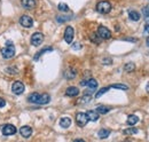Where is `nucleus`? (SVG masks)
<instances>
[{"label": "nucleus", "instance_id": "nucleus-11", "mask_svg": "<svg viewBox=\"0 0 149 142\" xmlns=\"http://www.w3.org/2000/svg\"><path fill=\"white\" fill-rule=\"evenodd\" d=\"M78 94H79V89L77 88V87H74V86H70V87H68L67 90H65V95L67 96L74 97V96H77Z\"/></svg>", "mask_w": 149, "mask_h": 142}, {"label": "nucleus", "instance_id": "nucleus-1", "mask_svg": "<svg viewBox=\"0 0 149 142\" xmlns=\"http://www.w3.org/2000/svg\"><path fill=\"white\" fill-rule=\"evenodd\" d=\"M6 45H7V47L1 49V55L5 58H12L15 55V47L13 46V42L10 40H7Z\"/></svg>", "mask_w": 149, "mask_h": 142}, {"label": "nucleus", "instance_id": "nucleus-29", "mask_svg": "<svg viewBox=\"0 0 149 142\" xmlns=\"http://www.w3.org/2000/svg\"><path fill=\"white\" fill-rule=\"evenodd\" d=\"M57 8H58V10H60V12H68V10H69V7H68V5H67V3H63V2L58 3Z\"/></svg>", "mask_w": 149, "mask_h": 142}, {"label": "nucleus", "instance_id": "nucleus-37", "mask_svg": "<svg viewBox=\"0 0 149 142\" xmlns=\"http://www.w3.org/2000/svg\"><path fill=\"white\" fill-rule=\"evenodd\" d=\"M74 142H85V141H84L83 139H76V140H74Z\"/></svg>", "mask_w": 149, "mask_h": 142}, {"label": "nucleus", "instance_id": "nucleus-18", "mask_svg": "<svg viewBox=\"0 0 149 142\" xmlns=\"http://www.w3.org/2000/svg\"><path fill=\"white\" fill-rule=\"evenodd\" d=\"M109 135H110V131H109V129H106V128L100 129L99 133H97V136H99L100 139H107Z\"/></svg>", "mask_w": 149, "mask_h": 142}, {"label": "nucleus", "instance_id": "nucleus-31", "mask_svg": "<svg viewBox=\"0 0 149 142\" xmlns=\"http://www.w3.org/2000/svg\"><path fill=\"white\" fill-rule=\"evenodd\" d=\"M69 19H71V16H58V17L56 18V21L60 22V23L65 22V21H69Z\"/></svg>", "mask_w": 149, "mask_h": 142}, {"label": "nucleus", "instance_id": "nucleus-6", "mask_svg": "<svg viewBox=\"0 0 149 142\" xmlns=\"http://www.w3.org/2000/svg\"><path fill=\"white\" fill-rule=\"evenodd\" d=\"M16 133V127L14 125L7 124L2 127V134L6 135V136H10V135H14Z\"/></svg>", "mask_w": 149, "mask_h": 142}, {"label": "nucleus", "instance_id": "nucleus-33", "mask_svg": "<svg viewBox=\"0 0 149 142\" xmlns=\"http://www.w3.org/2000/svg\"><path fill=\"white\" fill-rule=\"evenodd\" d=\"M97 37H99V36L96 35V33H93V35H91V39L93 40L95 44H99V42H100V41H99V39H97Z\"/></svg>", "mask_w": 149, "mask_h": 142}, {"label": "nucleus", "instance_id": "nucleus-3", "mask_svg": "<svg viewBox=\"0 0 149 142\" xmlns=\"http://www.w3.org/2000/svg\"><path fill=\"white\" fill-rule=\"evenodd\" d=\"M87 122H88V118H87V115L85 112H78L76 115V123L79 127H84L87 124Z\"/></svg>", "mask_w": 149, "mask_h": 142}, {"label": "nucleus", "instance_id": "nucleus-12", "mask_svg": "<svg viewBox=\"0 0 149 142\" xmlns=\"http://www.w3.org/2000/svg\"><path fill=\"white\" fill-rule=\"evenodd\" d=\"M21 5L24 7V8H33L36 7V0H21Z\"/></svg>", "mask_w": 149, "mask_h": 142}, {"label": "nucleus", "instance_id": "nucleus-24", "mask_svg": "<svg viewBox=\"0 0 149 142\" xmlns=\"http://www.w3.org/2000/svg\"><path fill=\"white\" fill-rule=\"evenodd\" d=\"M110 88H116V89H122V90H127L129 86L124 85V84H112L111 86H109Z\"/></svg>", "mask_w": 149, "mask_h": 142}, {"label": "nucleus", "instance_id": "nucleus-5", "mask_svg": "<svg viewBox=\"0 0 149 142\" xmlns=\"http://www.w3.org/2000/svg\"><path fill=\"white\" fill-rule=\"evenodd\" d=\"M74 29H72V26H67L65 28V31H64V40H65V42L71 44L72 40H74Z\"/></svg>", "mask_w": 149, "mask_h": 142}, {"label": "nucleus", "instance_id": "nucleus-30", "mask_svg": "<svg viewBox=\"0 0 149 142\" xmlns=\"http://www.w3.org/2000/svg\"><path fill=\"white\" fill-rule=\"evenodd\" d=\"M142 15L145 16V18L149 19V6H146L142 8Z\"/></svg>", "mask_w": 149, "mask_h": 142}, {"label": "nucleus", "instance_id": "nucleus-14", "mask_svg": "<svg viewBox=\"0 0 149 142\" xmlns=\"http://www.w3.org/2000/svg\"><path fill=\"white\" fill-rule=\"evenodd\" d=\"M86 115H87V118H88V120H91V122H96L97 119H99V113L96 112V111H94V110H88L87 112H86Z\"/></svg>", "mask_w": 149, "mask_h": 142}, {"label": "nucleus", "instance_id": "nucleus-22", "mask_svg": "<svg viewBox=\"0 0 149 142\" xmlns=\"http://www.w3.org/2000/svg\"><path fill=\"white\" fill-rule=\"evenodd\" d=\"M138 122H139V117L135 115H130L127 117V124L129 125H135Z\"/></svg>", "mask_w": 149, "mask_h": 142}, {"label": "nucleus", "instance_id": "nucleus-20", "mask_svg": "<svg viewBox=\"0 0 149 142\" xmlns=\"http://www.w3.org/2000/svg\"><path fill=\"white\" fill-rule=\"evenodd\" d=\"M39 97H40V94H39V93H32V94L29 95L28 101L31 102V103H37L38 100H39Z\"/></svg>", "mask_w": 149, "mask_h": 142}, {"label": "nucleus", "instance_id": "nucleus-34", "mask_svg": "<svg viewBox=\"0 0 149 142\" xmlns=\"http://www.w3.org/2000/svg\"><path fill=\"white\" fill-rule=\"evenodd\" d=\"M72 48H74V49H80V48H81V45H80L79 42H76L74 46H72Z\"/></svg>", "mask_w": 149, "mask_h": 142}, {"label": "nucleus", "instance_id": "nucleus-40", "mask_svg": "<svg viewBox=\"0 0 149 142\" xmlns=\"http://www.w3.org/2000/svg\"><path fill=\"white\" fill-rule=\"evenodd\" d=\"M123 142H132L131 140H126V141H123Z\"/></svg>", "mask_w": 149, "mask_h": 142}, {"label": "nucleus", "instance_id": "nucleus-36", "mask_svg": "<svg viewBox=\"0 0 149 142\" xmlns=\"http://www.w3.org/2000/svg\"><path fill=\"white\" fill-rule=\"evenodd\" d=\"M145 32H146V33H149V24L146 25V28H145Z\"/></svg>", "mask_w": 149, "mask_h": 142}, {"label": "nucleus", "instance_id": "nucleus-23", "mask_svg": "<svg viewBox=\"0 0 149 142\" xmlns=\"http://www.w3.org/2000/svg\"><path fill=\"white\" fill-rule=\"evenodd\" d=\"M64 77L67 78V79H72V78H74L76 77V71L74 70V69H69V70L65 71V73H64Z\"/></svg>", "mask_w": 149, "mask_h": 142}, {"label": "nucleus", "instance_id": "nucleus-4", "mask_svg": "<svg viewBox=\"0 0 149 142\" xmlns=\"http://www.w3.org/2000/svg\"><path fill=\"white\" fill-rule=\"evenodd\" d=\"M96 35L99 36L101 39H110L111 38V32L108 28L103 26V25H100L99 29H97V33Z\"/></svg>", "mask_w": 149, "mask_h": 142}, {"label": "nucleus", "instance_id": "nucleus-27", "mask_svg": "<svg viewBox=\"0 0 149 142\" xmlns=\"http://www.w3.org/2000/svg\"><path fill=\"white\" fill-rule=\"evenodd\" d=\"M109 89H110V87H103V88H101L100 90H97V92H96V94H95V97H96V99L101 97V96H102L104 93H107Z\"/></svg>", "mask_w": 149, "mask_h": 142}, {"label": "nucleus", "instance_id": "nucleus-13", "mask_svg": "<svg viewBox=\"0 0 149 142\" xmlns=\"http://www.w3.org/2000/svg\"><path fill=\"white\" fill-rule=\"evenodd\" d=\"M49 101H51V96H49L47 93H45V94H41V95H40L37 104H47Z\"/></svg>", "mask_w": 149, "mask_h": 142}, {"label": "nucleus", "instance_id": "nucleus-15", "mask_svg": "<svg viewBox=\"0 0 149 142\" xmlns=\"http://www.w3.org/2000/svg\"><path fill=\"white\" fill-rule=\"evenodd\" d=\"M86 85H87V87L90 88V92H91V93L97 88V81H96L95 79H90V80H87V81H86Z\"/></svg>", "mask_w": 149, "mask_h": 142}, {"label": "nucleus", "instance_id": "nucleus-35", "mask_svg": "<svg viewBox=\"0 0 149 142\" xmlns=\"http://www.w3.org/2000/svg\"><path fill=\"white\" fill-rule=\"evenodd\" d=\"M6 106V101L0 97V108H2V106Z\"/></svg>", "mask_w": 149, "mask_h": 142}, {"label": "nucleus", "instance_id": "nucleus-16", "mask_svg": "<svg viewBox=\"0 0 149 142\" xmlns=\"http://www.w3.org/2000/svg\"><path fill=\"white\" fill-rule=\"evenodd\" d=\"M129 17H130V19L134 21V22H138V21L141 18V15H140V13L136 12V10H131L130 13H129Z\"/></svg>", "mask_w": 149, "mask_h": 142}, {"label": "nucleus", "instance_id": "nucleus-38", "mask_svg": "<svg viewBox=\"0 0 149 142\" xmlns=\"http://www.w3.org/2000/svg\"><path fill=\"white\" fill-rule=\"evenodd\" d=\"M146 90L149 93V81H148V84H147V86H146Z\"/></svg>", "mask_w": 149, "mask_h": 142}, {"label": "nucleus", "instance_id": "nucleus-2", "mask_svg": "<svg viewBox=\"0 0 149 142\" xmlns=\"http://www.w3.org/2000/svg\"><path fill=\"white\" fill-rule=\"evenodd\" d=\"M96 10L101 14H108L111 10V3L108 1H100L96 5Z\"/></svg>", "mask_w": 149, "mask_h": 142}, {"label": "nucleus", "instance_id": "nucleus-8", "mask_svg": "<svg viewBox=\"0 0 149 142\" xmlns=\"http://www.w3.org/2000/svg\"><path fill=\"white\" fill-rule=\"evenodd\" d=\"M19 24L24 28H31L33 25V19L30 17V16H26V15H23L19 17Z\"/></svg>", "mask_w": 149, "mask_h": 142}, {"label": "nucleus", "instance_id": "nucleus-7", "mask_svg": "<svg viewBox=\"0 0 149 142\" xmlns=\"http://www.w3.org/2000/svg\"><path fill=\"white\" fill-rule=\"evenodd\" d=\"M24 89H25V87H24L23 83H21V81H15L12 85V92L14 94H16V95H21L24 92Z\"/></svg>", "mask_w": 149, "mask_h": 142}, {"label": "nucleus", "instance_id": "nucleus-28", "mask_svg": "<svg viewBox=\"0 0 149 142\" xmlns=\"http://www.w3.org/2000/svg\"><path fill=\"white\" fill-rule=\"evenodd\" d=\"M91 100H92V96H91V95H84V96H83L78 102H79V103H81V104H84V103H88Z\"/></svg>", "mask_w": 149, "mask_h": 142}, {"label": "nucleus", "instance_id": "nucleus-39", "mask_svg": "<svg viewBox=\"0 0 149 142\" xmlns=\"http://www.w3.org/2000/svg\"><path fill=\"white\" fill-rule=\"evenodd\" d=\"M147 46H148V47H149V37H148V38H147Z\"/></svg>", "mask_w": 149, "mask_h": 142}, {"label": "nucleus", "instance_id": "nucleus-25", "mask_svg": "<svg viewBox=\"0 0 149 142\" xmlns=\"http://www.w3.org/2000/svg\"><path fill=\"white\" fill-rule=\"evenodd\" d=\"M52 51H53V48H52V47H45V48H42V49H41V51H40L39 53L35 55V60L37 61L38 58H39V56H40V55H42V54L47 53V52H52Z\"/></svg>", "mask_w": 149, "mask_h": 142}, {"label": "nucleus", "instance_id": "nucleus-17", "mask_svg": "<svg viewBox=\"0 0 149 142\" xmlns=\"http://www.w3.org/2000/svg\"><path fill=\"white\" fill-rule=\"evenodd\" d=\"M60 125H61V127H63V128H68V127L71 125V119H70L69 117H63V118L60 120Z\"/></svg>", "mask_w": 149, "mask_h": 142}, {"label": "nucleus", "instance_id": "nucleus-32", "mask_svg": "<svg viewBox=\"0 0 149 142\" xmlns=\"http://www.w3.org/2000/svg\"><path fill=\"white\" fill-rule=\"evenodd\" d=\"M6 72H8V73H14V74H16L19 71L16 68H12V67H9V68H7L6 69Z\"/></svg>", "mask_w": 149, "mask_h": 142}, {"label": "nucleus", "instance_id": "nucleus-21", "mask_svg": "<svg viewBox=\"0 0 149 142\" xmlns=\"http://www.w3.org/2000/svg\"><path fill=\"white\" fill-rule=\"evenodd\" d=\"M125 135H134V134H138L139 133V129L138 128H135V127H131V128H126V129H124V132H123Z\"/></svg>", "mask_w": 149, "mask_h": 142}, {"label": "nucleus", "instance_id": "nucleus-19", "mask_svg": "<svg viewBox=\"0 0 149 142\" xmlns=\"http://www.w3.org/2000/svg\"><path fill=\"white\" fill-rule=\"evenodd\" d=\"M109 110H110V108H109V106H96V110H95V111H96L99 115H104V113L109 112Z\"/></svg>", "mask_w": 149, "mask_h": 142}, {"label": "nucleus", "instance_id": "nucleus-10", "mask_svg": "<svg viewBox=\"0 0 149 142\" xmlns=\"http://www.w3.org/2000/svg\"><path fill=\"white\" fill-rule=\"evenodd\" d=\"M19 134H21L23 138L28 139V138H30L31 134H32V128H31L30 126H22V127L19 128Z\"/></svg>", "mask_w": 149, "mask_h": 142}, {"label": "nucleus", "instance_id": "nucleus-9", "mask_svg": "<svg viewBox=\"0 0 149 142\" xmlns=\"http://www.w3.org/2000/svg\"><path fill=\"white\" fill-rule=\"evenodd\" d=\"M42 41H44V35L40 33V32H36V33H33L32 37H31V44H32L33 46H39V45H41Z\"/></svg>", "mask_w": 149, "mask_h": 142}, {"label": "nucleus", "instance_id": "nucleus-26", "mask_svg": "<svg viewBox=\"0 0 149 142\" xmlns=\"http://www.w3.org/2000/svg\"><path fill=\"white\" fill-rule=\"evenodd\" d=\"M124 70L126 72H132V71L135 70V64L133 62H130V63H126L125 67H124Z\"/></svg>", "mask_w": 149, "mask_h": 142}]
</instances>
